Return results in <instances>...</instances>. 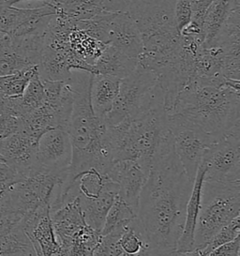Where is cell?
<instances>
[{"label": "cell", "mask_w": 240, "mask_h": 256, "mask_svg": "<svg viewBox=\"0 0 240 256\" xmlns=\"http://www.w3.org/2000/svg\"><path fill=\"white\" fill-rule=\"evenodd\" d=\"M125 10L139 30L142 53L138 64L156 72L176 54L181 36L174 8L176 0H125Z\"/></svg>", "instance_id": "277c9868"}, {"label": "cell", "mask_w": 240, "mask_h": 256, "mask_svg": "<svg viewBox=\"0 0 240 256\" xmlns=\"http://www.w3.org/2000/svg\"><path fill=\"white\" fill-rule=\"evenodd\" d=\"M67 174L68 171L54 174L38 168L4 190L8 206L22 217L44 208H51L60 198Z\"/></svg>", "instance_id": "ba28073f"}, {"label": "cell", "mask_w": 240, "mask_h": 256, "mask_svg": "<svg viewBox=\"0 0 240 256\" xmlns=\"http://www.w3.org/2000/svg\"><path fill=\"white\" fill-rule=\"evenodd\" d=\"M211 2L212 0H190L192 8V21L200 26L202 28Z\"/></svg>", "instance_id": "e575fe53"}, {"label": "cell", "mask_w": 240, "mask_h": 256, "mask_svg": "<svg viewBox=\"0 0 240 256\" xmlns=\"http://www.w3.org/2000/svg\"><path fill=\"white\" fill-rule=\"evenodd\" d=\"M8 98V97L0 93V114H3L7 109Z\"/></svg>", "instance_id": "ab89813d"}, {"label": "cell", "mask_w": 240, "mask_h": 256, "mask_svg": "<svg viewBox=\"0 0 240 256\" xmlns=\"http://www.w3.org/2000/svg\"><path fill=\"white\" fill-rule=\"evenodd\" d=\"M72 158V146L68 128H54L42 134L38 142V167L47 172H67Z\"/></svg>", "instance_id": "8fae6325"}, {"label": "cell", "mask_w": 240, "mask_h": 256, "mask_svg": "<svg viewBox=\"0 0 240 256\" xmlns=\"http://www.w3.org/2000/svg\"><path fill=\"white\" fill-rule=\"evenodd\" d=\"M118 194V187L110 180L100 196L91 198L78 196L84 222L90 228L98 233L102 232L106 215Z\"/></svg>", "instance_id": "e0dca14e"}, {"label": "cell", "mask_w": 240, "mask_h": 256, "mask_svg": "<svg viewBox=\"0 0 240 256\" xmlns=\"http://www.w3.org/2000/svg\"><path fill=\"white\" fill-rule=\"evenodd\" d=\"M22 176L14 168L8 166L4 160H0V190H5L16 182L22 180Z\"/></svg>", "instance_id": "836d02e7"}, {"label": "cell", "mask_w": 240, "mask_h": 256, "mask_svg": "<svg viewBox=\"0 0 240 256\" xmlns=\"http://www.w3.org/2000/svg\"><path fill=\"white\" fill-rule=\"evenodd\" d=\"M167 120L174 152L188 180L194 182L204 154L217 138L178 114H167Z\"/></svg>", "instance_id": "9c48e42d"}, {"label": "cell", "mask_w": 240, "mask_h": 256, "mask_svg": "<svg viewBox=\"0 0 240 256\" xmlns=\"http://www.w3.org/2000/svg\"><path fill=\"white\" fill-rule=\"evenodd\" d=\"M162 100H164L157 76L137 64L134 72L120 80L118 97L105 123L109 127L118 125Z\"/></svg>", "instance_id": "52a82bcc"}, {"label": "cell", "mask_w": 240, "mask_h": 256, "mask_svg": "<svg viewBox=\"0 0 240 256\" xmlns=\"http://www.w3.org/2000/svg\"><path fill=\"white\" fill-rule=\"evenodd\" d=\"M24 1H31V0H8L7 2H5L8 6H14L17 3H20V2H24Z\"/></svg>", "instance_id": "60d3db41"}, {"label": "cell", "mask_w": 240, "mask_h": 256, "mask_svg": "<svg viewBox=\"0 0 240 256\" xmlns=\"http://www.w3.org/2000/svg\"><path fill=\"white\" fill-rule=\"evenodd\" d=\"M108 44L128 58L138 61L142 53V40L134 21L126 12L102 16Z\"/></svg>", "instance_id": "7c38bea8"}, {"label": "cell", "mask_w": 240, "mask_h": 256, "mask_svg": "<svg viewBox=\"0 0 240 256\" xmlns=\"http://www.w3.org/2000/svg\"><path fill=\"white\" fill-rule=\"evenodd\" d=\"M210 46L218 47L226 58L240 60V8L232 12L215 38L204 46Z\"/></svg>", "instance_id": "7402d4cb"}, {"label": "cell", "mask_w": 240, "mask_h": 256, "mask_svg": "<svg viewBox=\"0 0 240 256\" xmlns=\"http://www.w3.org/2000/svg\"><path fill=\"white\" fill-rule=\"evenodd\" d=\"M34 250L20 224L12 231L0 238V256H16Z\"/></svg>", "instance_id": "83f0119b"}, {"label": "cell", "mask_w": 240, "mask_h": 256, "mask_svg": "<svg viewBox=\"0 0 240 256\" xmlns=\"http://www.w3.org/2000/svg\"><path fill=\"white\" fill-rule=\"evenodd\" d=\"M38 142L37 139L20 130L0 140V156L26 178L38 169Z\"/></svg>", "instance_id": "4fadbf2b"}, {"label": "cell", "mask_w": 240, "mask_h": 256, "mask_svg": "<svg viewBox=\"0 0 240 256\" xmlns=\"http://www.w3.org/2000/svg\"><path fill=\"white\" fill-rule=\"evenodd\" d=\"M192 185L174 152L172 137L153 162L138 208L148 245L162 256L176 250Z\"/></svg>", "instance_id": "6da1fadb"}, {"label": "cell", "mask_w": 240, "mask_h": 256, "mask_svg": "<svg viewBox=\"0 0 240 256\" xmlns=\"http://www.w3.org/2000/svg\"><path fill=\"white\" fill-rule=\"evenodd\" d=\"M170 256H206V254L200 248H194V250L190 252H174Z\"/></svg>", "instance_id": "74e56055"}, {"label": "cell", "mask_w": 240, "mask_h": 256, "mask_svg": "<svg viewBox=\"0 0 240 256\" xmlns=\"http://www.w3.org/2000/svg\"><path fill=\"white\" fill-rule=\"evenodd\" d=\"M206 256H240V238L212 250Z\"/></svg>", "instance_id": "d590c367"}, {"label": "cell", "mask_w": 240, "mask_h": 256, "mask_svg": "<svg viewBox=\"0 0 240 256\" xmlns=\"http://www.w3.org/2000/svg\"><path fill=\"white\" fill-rule=\"evenodd\" d=\"M50 214L60 250L68 248L76 236L88 226L82 216L78 196L65 201Z\"/></svg>", "instance_id": "9a60e30c"}, {"label": "cell", "mask_w": 240, "mask_h": 256, "mask_svg": "<svg viewBox=\"0 0 240 256\" xmlns=\"http://www.w3.org/2000/svg\"><path fill=\"white\" fill-rule=\"evenodd\" d=\"M138 61L120 53L114 47L107 44L102 54L90 68L91 74L111 76L123 79L136 68Z\"/></svg>", "instance_id": "ffe728a7"}, {"label": "cell", "mask_w": 240, "mask_h": 256, "mask_svg": "<svg viewBox=\"0 0 240 256\" xmlns=\"http://www.w3.org/2000/svg\"><path fill=\"white\" fill-rule=\"evenodd\" d=\"M204 180V168L201 164L196 174L192 192L188 201L184 228L176 246L178 252H190V250H194L195 248V228H196L197 220H198L199 211H200Z\"/></svg>", "instance_id": "d6986e66"}, {"label": "cell", "mask_w": 240, "mask_h": 256, "mask_svg": "<svg viewBox=\"0 0 240 256\" xmlns=\"http://www.w3.org/2000/svg\"><path fill=\"white\" fill-rule=\"evenodd\" d=\"M0 160H3V158H1V156H0Z\"/></svg>", "instance_id": "7bdbcfd3"}, {"label": "cell", "mask_w": 240, "mask_h": 256, "mask_svg": "<svg viewBox=\"0 0 240 256\" xmlns=\"http://www.w3.org/2000/svg\"><path fill=\"white\" fill-rule=\"evenodd\" d=\"M120 245L123 254H135L142 248L150 246L142 224L139 218H135L128 224L120 236Z\"/></svg>", "instance_id": "484cf974"}, {"label": "cell", "mask_w": 240, "mask_h": 256, "mask_svg": "<svg viewBox=\"0 0 240 256\" xmlns=\"http://www.w3.org/2000/svg\"><path fill=\"white\" fill-rule=\"evenodd\" d=\"M204 180L240 181V126L218 138L204 154Z\"/></svg>", "instance_id": "30bf717a"}, {"label": "cell", "mask_w": 240, "mask_h": 256, "mask_svg": "<svg viewBox=\"0 0 240 256\" xmlns=\"http://www.w3.org/2000/svg\"><path fill=\"white\" fill-rule=\"evenodd\" d=\"M46 102L44 86L38 70L32 76L22 96L19 98L21 116L35 111L44 106Z\"/></svg>", "instance_id": "d4e9b609"}, {"label": "cell", "mask_w": 240, "mask_h": 256, "mask_svg": "<svg viewBox=\"0 0 240 256\" xmlns=\"http://www.w3.org/2000/svg\"><path fill=\"white\" fill-rule=\"evenodd\" d=\"M36 8H19L8 6L5 2L0 3V32H5L12 37L34 14Z\"/></svg>", "instance_id": "cb8c5ba5"}, {"label": "cell", "mask_w": 240, "mask_h": 256, "mask_svg": "<svg viewBox=\"0 0 240 256\" xmlns=\"http://www.w3.org/2000/svg\"><path fill=\"white\" fill-rule=\"evenodd\" d=\"M120 78L104 74H92L90 83V104L95 116L104 120L112 111L114 100L118 97L120 84Z\"/></svg>", "instance_id": "ac0fdd59"}, {"label": "cell", "mask_w": 240, "mask_h": 256, "mask_svg": "<svg viewBox=\"0 0 240 256\" xmlns=\"http://www.w3.org/2000/svg\"><path fill=\"white\" fill-rule=\"evenodd\" d=\"M107 176L118 187V196L137 213L139 199L148 174L134 160H116L107 171Z\"/></svg>", "instance_id": "5bb4252c"}, {"label": "cell", "mask_w": 240, "mask_h": 256, "mask_svg": "<svg viewBox=\"0 0 240 256\" xmlns=\"http://www.w3.org/2000/svg\"><path fill=\"white\" fill-rule=\"evenodd\" d=\"M137 217L138 213L118 194L106 215L100 234L104 236L111 232H123L125 227Z\"/></svg>", "instance_id": "603a6c76"}, {"label": "cell", "mask_w": 240, "mask_h": 256, "mask_svg": "<svg viewBox=\"0 0 240 256\" xmlns=\"http://www.w3.org/2000/svg\"><path fill=\"white\" fill-rule=\"evenodd\" d=\"M107 128L114 162L134 160L146 174L158 151L172 138L164 100L134 118Z\"/></svg>", "instance_id": "5b68a950"}, {"label": "cell", "mask_w": 240, "mask_h": 256, "mask_svg": "<svg viewBox=\"0 0 240 256\" xmlns=\"http://www.w3.org/2000/svg\"><path fill=\"white\" fill-rule=\"evenodd\" d=\"M123 232H111L104 236L100 234L93 256H120L123 252L120 245V236Z\"/></svg>", "instance_id": "4dcf8cb0"}, {"label": "cell", "mask_w": 240, "mask_h": 256, "mask_svg": "<svg viewBox=\"0 0 240 256\" xmlns=\"http://www.w3.org/2000/svg\"><path fill=\"white\" fill-rule=\"evenodd\" d=\"M240 181L204 180L200 211L195 228V248H206L212 238L240 217Z\"/></svg>", "instance_id": "8992f818"}, {"label": "cell", "mask_w": 240, "mask_h": 256, "mask_svg": "<svg viewBox=\"0 0 240 256\" xmlns=\"http://www.w3.org/2000/svg\"><path fill=\"white\" fill-rule=\"evenodd\" d=\"M240 82L211 86L194 81L180 93L169 114L184 116L218 139L240 126Z\"/></svg>", "instance_id": "3957f363"}, {"label": "cell", "mask_w": 240, "mask_h": 256, "mask_svg": "<svg viewBox=\"0 0 240 256\" xmlns=\"http://www.w3.org/2000/svg\"><path fill=\"white\" fill-rule=\"evenodd\" d=\"M91 78L92 74L88 72L74 70L67 80L74 92V104L68 125L72 158L68 169L66 186L92 169L106 174L114 160L107 125L95 116L90 104Z\"/></svg>", "instance_id": "7a4b0ae2"}, {"label": "cell", "mask_w": 240, "mask_h": 256, "mask_svg": "<svg viewBox=\"0 0 240 256\" xmlns=\"http://www.w3.org/2000/svg\"><path fill=\"white\" fill-rule=\"evenodd\" d=\"M240 8V0H212L202 24L204 46L210 44L232 12Z\"/></svg>", "instance_id": "44dd1931"}, {"label": "cell", "mask_w": 240, "mask_h": 256, "mask_svg": "<svg viewBox=\"0 0 240 256\" xmlns=\"http://www.w3.org/2000/svg\"><path fill=\"white\" fill-rule=\"evenodd\" d=\"M33 66L19 49L14 46V38L12 44L0 47V76L14 74Z\"/></svg>", "instance_id": "4316f807"}, {"label": "cell", "mask_w": 240, "mask_h": 256, "mask_svg": "<svg viewBox=\"0 0 240 256\" xmlns=\"http://www.w3.org/2000/svg\"><path fill=\"white\" fill-rule=\"evenodd\" d=\"M44 3L54 8L56 16L75 22L91 21L116 12L106 0H45Z\"/></svg>", "instance_id": "2e32d148"}, {"label": "cell", "mask_w": 240, "mask_h": 256, "mask_svg": "<svg viewBox=\"0 0 240 256\" xmlns=\"http://www.w3.org/2000/svg\"><path fill=\"white\" fill-rule=\"evenodd\" d=\"M174 22L180 33L192 21V8L190 0H176L174 8Z\"/></svg>", "instance_id": "1f68e13d"}, {"label": "cell", "mask_w": 240, "mask_h": 256, "mask_svg": "<svg viewBox=\"0 0 240 256\" xmlns=\"http://www.w3.org/2000/svg\"><path fill=\"white\" fill-rule=\"evenodd\" d=\"M22 128V118L3 114H0V140L12 136Z\"/></svg>", "instance_id": "d6a6232c"}, {"label": "cell", "mask_w": 240, "mask_h": 256, "mask_svg": "<svg viewBox=\"0 0 240 256\" xmlns=\"http://www.w3.org/2000/svg\"><path fill=\"white\" fill-rule=\"evenodd\" d=\"M171 256V254H170ZM162 256L160 254H158L157 252H155L153 248H150V246L142 248L141 252H139L138 254H122L120 256Z\"/></svg>", "instance_id": "f35d334b"}, {"label": "cell", "mask_w": 240, "mask_h": 256, "mask_svg": "<svg viewBox=\"0 0 240 256\" xmlns=\"http://www.w3.org/2000/svg\"><path fill=\"white\" fill-rule=\"evenodd\" d=\"M240 236V217L234 218L231 222H229L227 226H224L218 232L210 243L206 246V248H202L204 252L208 254L212 250L218 248V246H222L228 242L234 240L236 238Z\"/></svg>", "instance_id": "f546056e"}, {"label": "cell", "mask_w": 240, "mask_h": 256, "mask_svg": "<svg viewBox=\"0 0 240 256\" xmlns=\"http://www.w3.org/2000/svg\"><path fill=\"white\" fill-rule=\"evenodd\" d=\"M112 12H124L126 7L125 0H106Z\"/></svg>", "instance_id": "8d00e7d4"}, {"label": "cell", "mask_w": 240, "mask_h": 256, "mask_svg": "<svg viewBox=\"0 0 240 256\" xmlns=\"http://www.w3.org/2000/svg\"><path fill=\"white\" fill-rule=\"evenodd\" d=\"M37 256V254H36V252H35V250H30V252H24V254H18V256Z\"/></svg>", "instance_id": "b9f144b4"}, {"label": "cell", "mask_w": 240, "mask_h": 256, "mask_svg": "<svg viewBox=\"0 0 240 256\" xmlns=\"http://www.w3.org/2000/svg\"><path fill=\"white\" fill-rule=\"evenodd\" d=\"M38 70V66L14 74L0 76V93L7 97H21L30 79Z\"/></svg>", "instance_id": "f1b7e54d"}]
</instances>
